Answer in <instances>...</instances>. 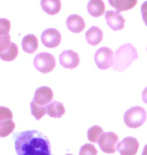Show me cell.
I'll list each match as a JSON object with an SVG mask.
<instances>
[{
    "label": "cell",
    "mask_w": 147,
    "mask_h": 155,
    "mask_svg": "<svg viewBox=\"0 0 147 155\" xmlns=\"http://www.w3.org/2000/svg\"><path fill=\"white\" fill-rule=\"evenodd\" d=\"M142 101L144 102L145 104H147V87L142 92Z\"/></svg>",
    "instance_id": "28"
},
{
    "label": "cell",
    "mask_w": 147,
    "mask_h": 155,
    "mask_svg": "<svg viewBox=\"0 0 147 155\" xmlns=\"http://www.w3.org/2000/svg\"><path fill=\"white\" fill-rule=\"evenodd\" d=\"M18 54V48L15 43H11L10 46L4 51H0V58L4 61H12Z\"/></svg>",
    "instance_id": "19"
},
{
    "label": "cell",
    "mask_w": 147,
    "mask_h": 155,
    "mask_svg": "<svg viewBox=\"0 0 147 155\" xmlns=\"http://www.w3.org/2000/svg\"><path fill=\"white\" fill-rule=\"evenodd\" d=\"M22 49L27 54H33L37 49L38 46V41L35 35H27L23 38L22 42H21Z\"/></svg>",
    "instance_id": "17"
},
{
    "label": "cell",
    "mask_w": 147,
    "mask_h": 155,
    "mask_svg": "<svg viewBox=\"0 0 147 155\" xmlns=\"http://www.w3.org/2000/svg\"><path fill=\"white\" fill-rule=\"evenodd\" d=\"M146 117V111L142 107H132L125 112L124 122L129 128H139L145 122Z\"/></svg>",
    "instance_id": "3"
},
{
    "label": "cell",
    "mask_w": 147,
    "mask_h": 155,
    "mask_svg": "<svg viewBox=\"0 0 147 155\" xmlns=\"http://www.w3.org/2000/svg\"><path fill=\"white\" fill-rule=\"evenodd\" d=\"M141 14H142L143 22H144L145 25L147 26V1H145L141 5Z\"/></svg>",
    "instance_id": "27"
},
{
    "label": "cell",
    "mask_w": 147,
    "mask_h": 155,
    "mask_svg": "<svg viewBox=\"0 0 147 155\" xmlns=\"http://www.w3.org/2000/svg\"><path fill=\"white\" fill-rule=\"evenodd\" d=\"M109 4L118 12H122L135 7L137 0H109Z\"/></svg>",
    "instance_id": "16"
},
{
    "label": "cell",
    "mask_w": 147,
    "mask_h": 155,
    "mask_svg": "<svg viewBox=\"0 0 147 155\" xmlns=\"http://www.w3.org/2000/svg\"><path fill=\"white\" fill-rule=\"evenodd\" d=\"M13 141L17 155H52L48 138L37 130L15 133Z\"/></svg>",
    "instance_id": "1"
},
{
    "label": "cell",
    "mask_w": 147,
    "mask_h": 155,
    "mask_svg": "<svg viewBox=\"0 0 147 155\" xmlns=\"http://www.w3.org/2000/svg\"><path fill=\"white\" fill-rule=\"evenodd\" d=\"M59 64L65 69H75L80 64L79 54L71 49L64 51L59 54Z\"/></svg>",
    "instance_id": "9"
},
{
    "label": "cell",
    "mask_w": 147,
    "mask_h": 155,
    "mask_svg": "<svg viewBox=\"0 0 147 155\" xmlns=\"http://www.w3.org/2000/svg\"><path fill=\"white\" fill-rule=\"evenodd\" d=\"M103 39V31L99 27L92 26L86 32V40L91 45H97L102 41Z\"/></svg>",
    "instance_id": "15"
},
{
    "label": "cell",
    "mask_w": 147,
    "mask_h": 155,
    "mask_svg": "<svg viewBox=\"0 0 147 155\" xmlns=\"http://www.w3.org/2000/svg\"><path fill=\"white\" fill-rule=\"evenodd\" d=\"M80 155H97L96 147L93 144H84L80 149Z\"/></svg>",
    "instance_id": "23"
},
{
    "label": "cell",
    "mask_w": 147,
    "mask_h": 155,
    "mask_svg": "<svg viewBox=\"0 0 147 155\" xmlns=\"http://www.w3.org/2000/svg\"><path fill=\"white\" fill-rule=\"evenodd\" d=\"M139 142L133 137H126L117 144V150L121 155H136Z\"/></svg>",
    "instance_id": "7"
},
{
    "label": "cell",
    "mask_w": 147,
    "mask_h": 155,
    "mask_svg": "<svg viewBox=\"0 0 147 155\" xmlns=\"http://www.w3.org/2000/svg\"><path fill=\"white\" fill-rule=\"evenodd\" d=\"M118 142V136L114 132L103 133L99 139V146L103 152L112 154L116 150V145Z\"/></svg>",
    "instance_id": "6"
},
{
    "label": "cell",
    "mask_w": 147,
    "mask_h": 155,
    "mask_svg": "<svg viewBox=\"0 0 147 155\" xmlns=\"http://www.w3.org/2000/svg\"><path fill=\"white\" fill-rule=\"evenodd\" d=\"M15 124L12 119L0 120V137H6L13 131Z\"/></svg>",
    "instance_id": "20"
},
{
    "label": "cell",
    "mask_w": 147,
    "mask_h": 155,
    "mask_svg": "<svg viewBox=\"0 0 147 155\" xmlns=\"http://www.w3.org/2000/svg\"><path fill=\"white\" fill-rule=\"evenodd\" d=\"M95 64L100 70H108L109 68L113 67L114 54L113 51L109 48L103 46L95 52L94 55Z\"/></svg>",
    "instance_id": "5"
},
{
    "label": "cell",
    "mask_w": 147,
    "mask_h": 155,
    "mask_svg": "<svg viewBox=\"0 0 147 155\" xmlns=\"http://www.w3.org/2000/svg\"><path fill=\"white\" fill-rule=\"evenodd\" d=\"M34 68L42 74L51 73L55 67V60L54 55L48 52H40L36 54L33 60Z\"/></svg>",
    "instance_id": "4"
},
{
    "label": "cell",
    "mask_w": 147,
    "mask_h": 155,
    "mask_svg": "<svg viewBox=\"0 0 147 155\" xmlns=\"http://www.w3.org/2000/svg\"><path fill=\"white\" fill-rule=\"evenodd\" d=\"M67 27L70 31L79 33L85 28V20L78 14H72L67 18Z\"/></svg>",
    "instance_id": "12"
},
{
    "label": "cell",
    "mask_w": 147,
    "mask_h": 155,
    "mask_svg": "<svg viewBox=\"0 0 147 155\" xmlns=\"http://www.w3.org/2000/svg\"><path fill=\"white\" fill-rule=\"evenodd\" d=\"M10 41V35H0V51H4L5 49H7L11 45Z\"/></svg>",
    "instance_id": "24"
},
{
    "label": "cell",
    "mask_w": 147,
    "mask_h": 155,
    "mask_svg": "<svg viewBox=\"0 0 147 155\" xmlns=\"http://www.w3.org/2000/svg\"><path fill=\"white\" fill-rule=\"evenodd\" d=\"M87 10L93 17H100L105 13V3L102 0H90L87 4Z\"/></svg>",
    "instance_id": "13"
},
{
    "label": "cell",
    "mask_w": 147,
    "mask_h": 155,
    "mask_svg": "<svg viewBox=\"0 0 147 155\" xmlns=\"http://www.w3.org/2000/svg\"><path fill=\"white\" fill-rule=\"evenodd\" d=\"M46 107H48L46 114L52 118H61L65 112L64 105H62L61 102H58V101L52 102V103H49Z\"/></svg>",
    "instance_id": "18"
},
{
    "label": "cell",
    "mask_w": 147,
    "mask_h": 155,
    "mask_svg": "<svg viewBox=\"0 0 147 155\" xmlns=\"http://www.w3.org/2000/svg\"><path fill=\"white\" fill-rule=\"evenodd\" d=\"M40 6L45 13L48 15H55L61 10L62 3L61 0H42Z\"/></svg>",
    "instance_id": "14"
},
{
    "label": "cell",
    "mask_w": 147,
    "mask_h": 155,
    "mask_svg": "<svg viewBox=\"0 0 147 155\" xmlns=\"http://www.w3.org/2000/svg\"><path fill=\"white\" fill-rule=\"evenodd\" d=\"M12 119V113L8 108L1 107L0 108V120Z\"/></svg>",
    "instance_id": "26"
},
{
    "label": "cell",
    "mask_w": 147,
    "mask_h": 155,
    "mask_svg": "<svg viewBox=\"0 0 147 155\" xmlns=\"http://www.w3.org/2000/svg\"><path fill=\"white\" fill-rule=\"evenodd\" d=\"M42 45L48 48H55L59 45L62 41V35L58 29L48 28L42 33Z\"/></svg>",
    "instance_id": "8"
},
{
    "label": "cell",
    "mask_w": 147,
    "mask_h": 155,
    "mask_svg": "<svg viewBox=\"0 0 147 155\" xmlns=\"http://www.w3.org/2000/svg\"><path fill=\"white\" fill-rule=\"evenodd\" d=\"M54 98V93L52 90L48 87H40L34 93L33 101L40 106H46L49 104Z\"/></svg>",
    "instance_id": "11"
},
{
    "label": "cell",
    "mask_w": 147,
    "mask_h": 155,
    "mask_svg": "<svg viewBox=\"0 0 147 155\" xmlns=\"http://www.w3.org/2000/svg\"><path fill=\"white\" fill-rule=\"evenodd\" d=\"M142 155H147V144L143 148V151H142Z\"/></svg>",
    "instance_id": "29"
},
{
    "label": "cell",
    "mask_w": 147,
    "mask_h": 155,
    "mask_svg": "<svg viewBox=\"0 0 147 155\" xmlns=\"http://www.w3.org/2000/svg\"><path fill=\"white\" fill-rule=\"evenodd\" d=\"M106 22L108 26L113 30H121L124 28L125 19L118 11H107L105 14Z\"/></svg>",
    "instance_id": "10"
},
{
    "label": "cell",
    "mask_w": 147,
    "mask_h": 155,
    "mask_svg": "<svg viewBox=\"0 0 147 155\" xmlns=\"http://www.w3.org/2000/svg\"><path fill=\"white\" fill-rule=\"evenodd\" d=\"M137 58H138V54L136 48L131 43H125L115 51L112 68L116 72H124Z\"/></svg>",
    "instance_id": "2"
},
{
    "label": "cell",
    "mask_w": 147,
    "mask_h": 155,
    "mask_svg": "<svg viewBox=\"0 0 147 155\" xmlns=\"http://www.w3.org/2000/svg\"><path fill=\"white\" fill-rule=\"evenodd\" d=\"M9 30H10V22L5 18H1L0 20V35H9Z\"/></svg>",
    "instance_id": "25"
},
{
    "label": "cell",
    "mask_w": 147,
    "mask_h": 155,
    "mask_svg": "<svg viewBox=\"0 0 147 155\" xmlns=\"http://www.w3.org/2000/svg\"><path fill=\"white\" fill-rule=\"evenodd\" d=\"M46 109L48 107L45 106H40V105L36 104L34 101H31L30 103V111L31 114L34 116L36 120H40L46 114Z\"/></svg>",
    "instance_id": "21"
},
{
    "label": "cell",
    "mask_w": 147,
    "mask_h": 155,
    "mask_svg": "<svg viewBox=\"0 0 147 155\" xmlns=\"http://www.w3.org/2000/svg\"><path fill=\"white\" fill-rule=\"evenodd\" d=\"M67 155H72V154H67Z\"/></svg>",
    "instance_id": "30"
},
{
    "label": "cell",
    "mask_w": 147,
    "mask_h": 155,
    "mask_svg": "<svg viewBox=\"0 0 147 155\" xmlns=\"http://www.w3.org/2000/svg\"><path fill=\"white\" fill-rule=\"evenodd\" d=\"M103 134V129L100 126H93L88 130V139L89 141L93 142V143H96V142H99L100 137Z\"/></svg>",
    "instance_id": "22"
}]
</instances>
